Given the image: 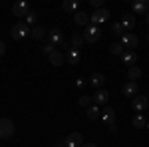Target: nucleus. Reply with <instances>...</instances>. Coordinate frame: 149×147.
<instances>
[{
	"mask_svg": "<svg viewBox=\"0 0 149 147\" xmlns=\"http://www.w3.org/2000/svg\"><path fill=\"white\" fill-rule=\"evenodd\" d=\"M100 36H102V30H100V26H86V32H84V40L88 42V44H95L97 40H100Z\"/></svg>",
	"mask_w": 149,
	"mask_h": 147,
	"instance_id": "7ed1b4c3",
	"label": "nucleus"
},
{
	"mask_svg": "<svg viewBox=\"0 0 149 147\" xmlns=\"http://www.w3.org/2000/svg\"><path fill=\"white\" fill-rule=\"evenodd\" d=\"M147 127H149V119H147Z\"/></svg>",
	"mask_w": 149,
	"mask_h": 147,
	"instance_id": "c9c22d12",
	"label": "nucleus"
},
{
	"mask_svg": "<svg viewBox=\"0 0 149 147\" xmlns=\"http://www.w3.org/2000/svg\"><path fill=\"white\" fill-rule=\"evenodd\" d=\"M48 58H50V64H52V66H56V68L64 64V54H62L60 50H54V52H52Z\"/></svg>",
	"mask_w": 149,
	"mask_h": 147,
	"instance_id": "dca6fc26",
	"label": "nucleus"
},
{
	"mask_svg": "<svg viewBox=\"0 0 149 147\" xmlns=\"http://www.w3.org/2000/svg\"><path fill=\"white\" fill-rule=\"evenodd\" d=\"M90 4H92L93 8H95V10H97V8H100V6H102V0H90Z\"/></svg>",
	"mask_w": 149,
	"mask_h": 147,
	"instance_id": "7c9ffc66",
	"label": "nucleus"
},
{
	"mask_svg": "<svg viewBox=\"0 0 149 147\" xmlns=\"http://www.w3.org/2000/svg\"><path fill=\"white\" fill-rule=\"evenodd\" d=\"M90 84H92L93 88H100V90H102V86L105 84V76L100 74V72H95V74L92 76V79H90Z\"/></svg>",
	"mask_w": 149,
	"mask_h": 147,
	"instance_id": "a211bd4d",
	"label": "nucleus"
},
{
	"mask_svg": "<svg viewBox=\"0 0 149 147\" xmlns=\"http://www.w3.org/2000/svg\"><path fill=\"white\" fill-rule=\"evenodd\" d=\"M100 117L103 119V123L107 125L111 131H115V129H117V127H115V111H113V107L105 105V107L102 109V115H100Z\"/></svg>",
	"mask_w": 149,
	"mask_h": 147,
	"instance_id": "20e7f679",
	"label": "nucleus"
},
{
	"mask_svg": "<svg viewBox=\"0 0 149 147\" xmlns=\"http://www.w3.org/2000/svg\"><path fill=\"white\" fill-rule=\"evenodd\" d=\"M147 105H149V100H147V95H135V98H133V102H131V107H133V109H135V111H145V109H147Z\"/></svg>",
	"mask_w": 149,
	"mask_h": 147,
	"instance_id": "0eeeda50",
	"label": "nucleus"
},
{
	"mask_svg": "<svg viewBox=\"0 0 149 147\" xmlns=\"http://www.w3.org/2000/svg\"><path fill=\"white\" fill-rule=\"evenodd\" d=\"M111 34H115V36H123V34H125V30L121 28V24H119V22H113V24H111Z\"/></svg>",
	"mask_w": 149,
	"mask_h": 147,
	"instance_id": "a878e982",
	"label": "nucleus"
},
{
	"mask_svg": "<svg viewBox=\"0 0 149 147\" xmlns=\"http://www.w3.org/2000/svg\"><path fill=\"white\" fill-rule=\"evenodd\" d=\"M36 18H38V14H36L34 10H30L28 14H26V26H32V24H36Z\"/></svg>",
	"mask_w": 149,
	"mask_h": 147,
	"instance_id": "bb28decb",
	"label": "nucleus"
},
{
	"mask_svg": "<svg viewBox=\"0 0 149 147\" xmlns=\"http://www.w3.org/2000/svg\"><path fill=\"white\" fill-rule=\"evenodd\" d=\"M81 141H84L81 133L80 131H74V133H70V135L64 139V147H80Z\"/></svg>",
	"mask_w": 149,
	"mask_h": 147,
	"instance_id": "6e6552de",
	"label": "nucleus"
},
{
	"mask_svg": "<svg viewBox=\"0 0 149 147\" xmlns=\"http://www.w3.org/2000/svg\"><path fill=\"white\" fill-rule=\"evenodd\" d=\"M133 12L145 16L149 12V0H135V2H133Z\"/></svg>",
	"mask_w": 149,
	"mask_h": 147,
	"instance_id": "f8f14e48",
	"label": "nucleus"
},
{
	"mask_svg": "<svg viewBox=\"0 0 149 147\" xmlns=\"http://www.w3.org/2000/svg\"><path fill=\"white\" fill-rule=\"evenodd\" d=\"M121 28H123V30H133V28H135V18H133V16H129V14H125V16H123V18H121Z\"/></svg>",
	"mask_w": 149,
	"mask_h": 147,
	"instance_id": "f3484780",
	"label": "nucleus"
},
{
	"mask_svg": "<svg viewBox=\"0 0 149 147\" xmlns=\"http://www.w3.org/2000/svg\"><path fill=\"white\" fill-rule=\"evenodd\" d=\"M119 44L123 46V48H137L139 44V38L135 34H129V32H125V34L121 36V42Z\"/></svg>",
	"mask_w": 149,
	"mask_h": 147,
	"instance_id": "1a4fd4ad",
	"label": "nucleus"
},
{
	"mask_svg": "<svg viewBox=\"0 0 149 147\" xmlns=\"http://www.w3.org/2000/svg\"><path fill=\"white\" fill-rule=\"evenodd\" d=\"M145 22H147V26H149V12L145 14Z\"/></svg>",
	"mask_w": 149,
	"mask_h": 147,
	"instance_id": "72a5a7b5",
	"label": "nucleus"
},
{
	"mask_svg": "<svg viewBox=\"0 0 149 147\" xmlns=\"http://www.w3.org/2000/svg\"><path fill=\"white\" fill-rule=\"evenodd\" d=\"M84 86H86V82H84L81 78H78V79H76V88H80V90H81Z\"/></svg>",
	"mask_w": 149,
	"mask_h": 147,
	"instance_id": "2f4dec72",
	"label": "nucleus"
},
{
	"mask_svg": "<svg viewBox=\"0 0 149 147\" xmlns=\"http://www.w3.org/2000/svg\"><path fill=\"white\" fill-rule=\"evenodd\" d=\"M92 103H93L92 95H81V98H80V105H81V107H90Z\"/></svg>",
	"mask_w": 149,
	"mask_h": 147,
	"instance_id": "c85d7f7f",
	"label": "nucleus"
},
{
	"mask_svg": "<svg viewBox=\"0 0 149 147\" xmlns=\"http://www.w3.org/2000/svg\"><path fill=\"white\" fill-rule=\"evenodd\" d=\"M54 50H56V48H54V46H52V44H46V46H44V48H42V52H44L46 56H50V54H52Z\"/></svg>",
	"mask_w": 149,
	"mask_h": 147,
	"instance_id": "c756f323",
	"label": "nucleus"
},
{
	"mask_svg": "<svg viewBox=\"0 0 149 147\" xmlns=\"http://www.w3.org/2000/svg\"><path fill=\"white\" fill-rule=\"evenodd\" d=\"M84 147H95V145H84Z\"/></svg>",
	"mask_w": 149,
	"mask_h": 147,
	"instance_id": "f704fd0d",
	"label": "nucleus"
},
{
	"mask_svg": "<svg viewBox=\"0 0 149 147\" xmlns=\"http://www.w3.org/2000/svg\"><path fill=\"white\" fill-rule=\"evenodd\" d=\"M107 16H109V10H105V8H97V10H93V14H90V22H92L93 26H97V24L105 22Z\"/></svg>",
	"mask_w": 149,
	"mask_h": 147,
	"instance_id": "423d86ee",
	"label": "nucleus"
},
{
	"mask_svg": "<svg viewBox=\"0 0 149 147\" xmlns=\"http://www.w3.org/2000/svg\"><path fill=\"white\" fill-rule=\"evenodd\" d=\"M28 12H30V6H28V2H16V4H14V6H12V14H14V16H26V14H28Z\"/></svg>",
	"mask_w": 149,
	"mask_h": 147,
	"instance_id": "9d476101",
	"label": "nucleus"
},
{
	"mask_svg": "<svg viewBox=\"0 0 149 147\" xmlns=\"http://www.w3.org/2000/svg\"><path fill=\"white\" fill-rule=\"evenodd\" d=\"M84 34H74L72 36V40H70V48H74V50H80L81 46H84Z\"/></svg>",
	"mask_w": 149,
	"mask_h": 147,
	"instance_id": "6ab92c4d",
	"label": "nucleus"
},
{
	"mask_svg": "<svg viewBox=\"0 0 149 147\" xmlns=\"http://www.w3.org/2000/svg\"><path fill=\"white\" fill-rule=\"evenodd\" d=\"M121 91H123V95H133V98H135L139 93V84L137 82H127Z\"/></svg>",
	"mask_w": 149,
	"mask_h": 147,
	"instance_id": "4468645a",
	"label": "nucleus"
},
{
	"mask_svg": "<svg viewBox=\"0 0 149 147\" xmlns=\"http://www.w3.org/2000/svg\"><path fill=\"white\" fill-rule=\"evenodd\" d=\"M48 44H52L54 48H56V46H64V48H68L66 40H64V32H62L60 28H52V30L48 32Z\"/></svg>",
	"mask_w": 149,
	"mask_h": 147,
	"instance_id": "f257e3e1",
	"label": "nucleus"
},
{
	"mask_svg": "<svg viewBox=\"0 0 149 147\" xmlns=\"http://www.w3.org/2000/svg\"><path fill=\"white\" fill-rule=\"evenodd\" d=\"M30 26H26V22H16L14 26H12L10 30V36L14 38V40H22V38H26V36H30Z\"/></svg>",
	"mask_w": 149,
	"mask_h": 147,
	"instance_id": "f03ea898",
	"label": "nucleus"
},
{
	"mask_svg": "<svg viewBox=\"0 0 149 147\" xmlns=\"http://www.w3.org/2000/svg\"><path fill=\"white\" fill-rule=\"evenodd\" d=\"M102 115V109H100V105H95V103H92L90 107H88V119H92V121H95L97 117Z\"/></svg>",
	"mask_w": 149,
	"mask_h": 147,
	"instance_id": "aec40b11",
	"label": "nucleus"
},
{
	"mask_svg": "<svg viewBox=\"0 0 149 147\" xmlns=\"http://www.w3.org/2000/svg\"><path fill=\"white\" fill-rule=\"evenodd\" d=\"M62 8L66 12H74V14H76V12H78V2H76V0H66V2L62 4Z\"/></svg>",
	"mask_w": 149,
	"mask_h": 147,
	"instance_id": "393cba45",
	"label": "nucleus"
},
{
	"mask_svg": "<svg viewBox=\"0 0 149 147\" xmlns=\"http://www.w3.org/2000/svg\"><path fill=\"white\" fill-rule=\"evenodd\" d=\"M4 52H6V46H4V42H0V56H4Z\"/></svg>",
	"mask_w": 149,
	"mask_h": 147,
	"instance_id": "473e14b6",
	"label": "nucleus"
},
{
	"mask_svg": "<svg viewBox=\"0 0 149 147\" xmlns=\"http://www.w3.org/2000/svg\"><path fill=\"white\" fill-rule=\"evenodd\" d=\"M121 60H123V64H127V66L131 68V66L137 64V54H135L133 50H125V52L121 54Z\"/></svg>",
	"mask_w": 149,
	"mask_h": 147,
	"instance_id": "ddd939ff",
	"label": "nucleus"
},
{
	"mask_svg": "<svg viewBox=\"0 0 149 147\" xmlns=\"http://www.w3.org/2000/svg\"><path fill=\"white\" fill-rule=\"evenodd\" d=\"M74 22L78 24V26H90V14L78 10L76 14H74Z\"/></svg>",
	"mask_w": 149,
	"mask_h": 147,
	"instance_id": "2eb2a0df",
	"label": "nucleus"
},
{
	"mask_svg": "<svg viewBox=\"0 0 149 147\" xmlns=\"http://www.w3.org/2000/svg\"><path fill=\"white\" fill-rule=\"evenodd\" d=\"M127 78H129V82H137L141 78V70L137 66H131V68L127 70Z\"/></svg>",
	"mask_w": 149,
	"mask_h": 147,
	"instance_id": "4be33fe9",
	"label": "nucleus"
},
{
	"mask_svg": "<svg viewBox=\"0 0 149 147\" xmlns=\"http://www.w3.org/2000/svg\"><path fill=\"white\" fill-rule=\"evenodd\" d=\"M147 42H149V34H147Z\"/></svg>",
	"mask_w": 149,
	"mask_h": 147,
	"instance_id": "e433bc0d",
	"label": "nucleus"
},
{
	"mask_svg": "<svg viewBox=\"0 0 149 147\" xmlns=\"http://www.w3.org/2000/svg\"><path fill=\"white\" fill-rule=\"evenodd\" d=\"M123 52H125V48L121 44H111V54H113V56H121Z\"/></svg>",
	"mask_w": 149,
	"mask_h": 147,
	"instance_id": "cd10ccee",
	"label": "nucleus"
},
{
	"mask_svg": "<svg viewBox=\"0 0 149 147\" xmlns=\"http://www.w3.org/2000/svg\"><path fill=\"white\" fill-rule=\"evenodd\" d=\"M30 34H32L34 40H44V38H46V30H44L42 26H34V28L30 30Z\"/></svg>",
	"mask_w": 149,
	"mask_h": 147,
	"instance_id": "412c9836",
	"label": "nucleus"
},
{
	"mask_svg": "<svg viewBox=\"0 0 149 147\" xmlns=\"http://www.w3.org/2000/svg\"><path fill=\"white\" fill-rule=\"evenodd\" d=\"M92 100L95 105H105L107 103V100H109V91L105 90H97L95 91V95H92Z\"/></svg>",
	"mask_w": 149,
	"mask_h": 147,
	"instance_id": "9b49d317",
	"label": "nucleus"
},
{
	"mask_svg": "<svg viewBox=\"0 0 149 147\" xmlns=\"http://www.w3.org/2000/svg\"><path fill=\"white\" fill-rule=\"evenodd\" d=\"M133 125H135L137 129H143V127H147V119H145V115H143V113H137V115L133 117Z\"/></svg>",
	"mask_w": 149,
	"mask_h": 147,
	"instance_id": "5701e85b",
	"label": "nucleus"
},
{
	"mask_svg": "<svg viewBox=\"0 0 149 147\" xmlns=\"http://www.w3.org/2000/svg\"><path fill=\"white\" fill-rule=\"evenodd\" d=\"M78 62H80V50L70 48L68 50V64H78Z\"/></svg>",
	"mask_w": 149,
	"mask_h": 147,
	"instance_id": "b1692460",
	"label": "nucleus"
},
{
	"mask_svg": "<svg viewBox=\"0 0 149 147\" xmlns=\"http://www.w3.org/2000/svg\"><path fill=\"white\" fill-rule=\"evenodd\" d=\"M14 123H12V119H6V117H2L0 119V139H10L14 135Z\"/></svg>",
	"mask_w": 149,
	"mask_h": 147,
	"instance_id": "39448f33",
	"label": "nucleus"
}]
</instances>
